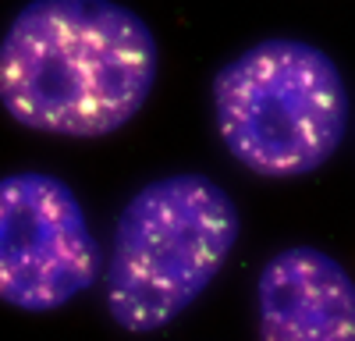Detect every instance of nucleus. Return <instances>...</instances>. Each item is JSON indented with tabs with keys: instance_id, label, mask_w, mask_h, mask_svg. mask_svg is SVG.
<instances>
[{
	"instance_id": "1",
	"label": "nucleus",
	"mask_w": 355,
	"mask_h": 341,
	"mask_svg": "<svg viewBox=\"0 0 355 341\" xmlns=\"http://www.w3.org/2000/svg\"><path fill=\"white\" fill-rule=\"evenodd\" d=\"M157 82V36L117 0H28L0 40V103L25 128L96 139Z\"/></svg>"
},
{
	"instance_id": "2",
	"label": "nucleus",
	"mask_w": 355,
	"mask_h": 341,
	"mask_svg": "<svg viewBox=\"0 0 355 341\" xmlns=\"http://www.w3.org/2000/svg\"><path fill=\"white\" fill-rule=\"evenodd\" d=\"M234 199L206 175L178 170L142 185L117 217L107 309L125 331H157L185 313L239 242Z\"/></svg>"
},
{
	"instance_id": "3",
	"label": "nucleus",
	"mask_w": 355,
	"mask_h": 341,
	"mask_svg": "<svg viewBox=\"0 0 355 341\" xmlns=\"http://www.w3.org/2000/svg\"><path fill=\"white\" fill-rule=\"evenodd\" d=\"M348 85L306 40H263L214 75V121L227 153L263 178L323 167L348 135Z\"/></svg>"
},
{
	"instance_id": "4",
	"label": "nucleus",
	"mask_w": 355,
	"mask_h": 341,
	"mask_svg": "<svg viewBox=\"0 0 355 341\" xmlns=\"http://www.w3.org/2000/svg\"><path fill=\"white\" fill-rule=\"evenodd\" d=\"M103 249L68 182L46 170L0 178V302L28 313L93 288Z\"/></svg>"
},
{
	"instance_id": "5",
	"label": "nucleus",
	"mask_w": 355,
	"mask_h": 341,
	"mask_svg": "<svg viewBox=\"0 0 355 341\" xmlns=\"http://www.w3.org/2000/svg\"><path fill=\"white\" fill-rule=\"evenodd\" d=\"M256 302L266 341H348L355 334V284L334 256L313 245L270 256Z\"/></svg>"
}]
</instances>
